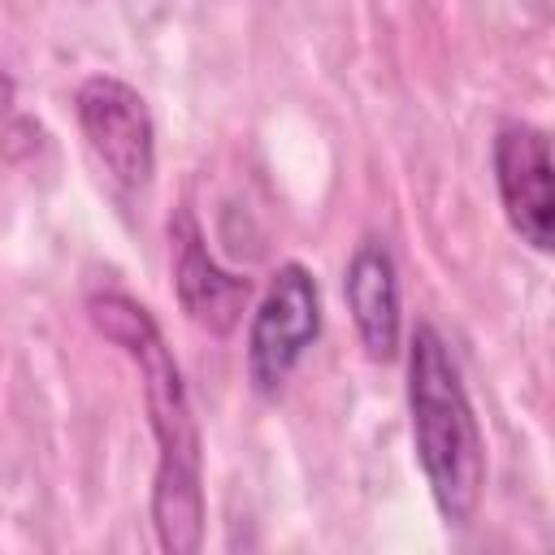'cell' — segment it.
<instances>
[{"label": "cell", "mask_w": 555, "mask_h": 555, "mask_svg": "<svg viewBox=\"0 0 555 555\" xmlns=\"http://www.w3.org/2000/svg\"><path fill=\"white\" fill-rule=\"evenodd\" d=\"M74 117L78 130L91 147V156L104 165V173L121 191H143L156 169V121L147 100L113 78V74H91L74 91Z\"/></svg>", "instance_id": "obj_4"}, {"label": "cell", "mask_w": 555, "mask_h": 555, "mask_svg": "<svg viewBox=\"0 0 555 555\" xmlns=\"http://www.w3.org/2000/svg\"><path fill=\"white\" fill-rule=\"evenodd\" d=\"M87 317L143 377L152 438H156L152 529L160 551L191 555L204 542V451L182 369L165 347L160 325L139 299L121 291H100L87 299Z\"/></svg>", "instance_id": "obj_1"}, {"label": "cell", "mask_w": 555, "mask_h": 555, "mask_svg": "<svg viewBox=\"0 0 555 555\" xmlns=\"http://www.w3.org/2000/svg\"><path fill=\"white\" fill-rule=\"evenodd\" d=\"M169 251H173V291H178L186 321L208 334H230L247 308L251 282L217 264V256L204 243L199 221L186 208L169 217Z\"/></svg>", "instance_id": "obj_6"}, {"label": "cell", "mask_w": 555, "mask_h": 555, "mask_svg": "<svg viewBox=\"0 0 555 555\" xmlns=\"http://www.w3.org/2000/svg\"><path fill=\"white\" fill-rule=\"evenodd\" d=\"M408 416L434 507L447 525L473 520L486 490V442L451 347L434 325H416L408 338Z\"/></svg>", "instance_id": "obj_2"}, {"label": "cell", "mask_w": 555, "mask_h": 555, "mask_svg": "<svg viewBox=\"0 0 555 555\" xmlns=\"http://www.w3.org/2000/svg\"><path fill=\"white\" fill-rule=\"evenodd\" d=\"M321 334V291L317 278L299 264L286 260L278 264V273L269 278L251 325H247V377L251 390L273 399L291 373L299 369L304 351L317 343Z\"/></svg>", "instance_id": "obj_3"}, {"label": "cell", "mask_w": 555, "mask_h": 555, "mask_svg": "<svg viewBox=\"0 0 555 555\" xmlns=\"http://www.w3.org/2000/svg\"><path fill=\"white\" fill-rule=\"evenodd\" d=\"M343 299L364 343V356L386 364L399 356V269L382 238H364L343 269Z\"/></svg>", "instance_id": "obj_7"}, {"label": "cell", "mask_w": 555, "mask_h": 555, "mask_svg": "<svg viewBox=\"0 0 555 555\" xmlns=\"http://www.w3.org/2000/svg\"><path fill=\"white\" fill-rule=\"evenodd\" d=\"M494 186L507 225L533 251L555 247V165L546 130L529 121H503L494 134Z\"/></svg>", "instance_id": "obj_5"}]
</instances>
